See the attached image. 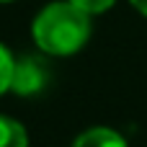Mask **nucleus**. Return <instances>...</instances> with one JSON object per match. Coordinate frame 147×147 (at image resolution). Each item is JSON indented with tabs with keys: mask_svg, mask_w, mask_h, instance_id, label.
<instances>
[{
	"mask_svg": "<svg viewBox=\"0 0 147 147\" xmlns=\"http://www.w3.org/2000/svg\"><path fill=\"white\" fill-rule=\"evenodd\" d=\"M0 147H28L26 129L16 119L3 116V114H0Z\"/></svg>",
	"mask_w": 147,
	"mask_h": 147,
	"instance_id": "obj_4",
	"label": "nucleus"
},
{
	"mask_svg": "<svg viewBox=\"0 0 147 147\" xmlns=\"http://www.w3.org/2000/svg\"><path fill=\"white\" fill-rule=\"evenodd\" d=\"M13 70H16V59L8 52V47L0 44V96L5 90H10V85H13Z\"/></svg>",
	"mask_w": 147,
	"mask_h": 147,
	"instance_id": "obj_5",
	"label": "nucleus"
},
{
	"mask_svg": "<svg viewBox=\"0 0 147 147\" xmlns=\"http://www.w3.org/2000/svg\"><path fill=\"white\" fill-rule=\"evenodd\" d=\"M0 3H10V0H0Z\"/></svg>",
	"mask_w": 147,
	"mask_h": 147,
	"instance_id": "obj_8",
	"label": "nucleus"
},
{
	"mask_svg": "<svg viewBox=\"0 0 147 147\" xmlns=\"http://www.w3.org/2000/svg\"><path fill=\"white\" fill-rule=\"evenodd\" d=\"M72 5H78L80 10H85L88 16H93V13H103V10H109L116 0H70Z\"/></svg>",
	"mask_w": 147,
	"mask_h": 147,
	"instance_id": "obj_6",
	"label": "nucleus"
},
{
	"mask_svg": "<svg viewBox=\"0 0 147 147\" xmlns=\"http://www.w3.org/2000/svg\"><path fill=\"white\" fill-rule=\"evenodd\" d=\"M72 147H127V140L109 127H93V129L83 132L72 142Z\"/></svg>",
	"mask_w": 147,
	"mask_h": 147,
	"instance_id": "obj_3",
	"label": "nucleus"
},
{
	"mask_svg": "<svg viewBox=\"0 0 147 147\" xmlns=\"http://www.w3.org/2000/svg\"><path fill=\"white\" fill-rule=\"evenodd\" d=\"M47 80V72H44V65L41 59H21L16 62V70H13V90L16 93H36Z\"/></svg>",
	"mask_w": 147,
	"mask_h": 147,
	"instance_id": "obj_2",
	"label": "nucleus"
},
{
	"mask_svg": "<svg viewBox=\"0 0 147 147\" xmlns=\"http://www.w3.org/2000/svg\"><path fill=\"white\" fill-rule=\"evenodd\" d=\"M129 3H132V5L142 13V16H147V0H129Z\"/></svg>",
	"mask_w": 147,
	"mask_h": 147,
	"instance_id": "obj_7",
	"label": "nucleus"
},
{
	"mask_svg": "<svg viewBox=\"0 0 147 147\" xmlns=\"http://www.w3.org/2000/svg\"><path fill=\"white\" fill-rule=\"evenodd\" d=\"M34 41L41 52L54 57L75 54L90 39V16L70 0H57L41 8L31 26Z\"/></svg>",
	"mask_w": 147,
	"mask_h": 147,
	"instance_id": "obj_1",
	"label": "nucleus"
}]
</instances>
